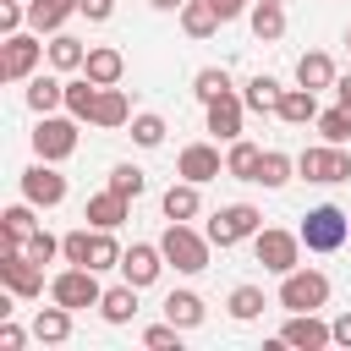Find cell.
I'll use <instances>...</instances> for the list:
<instances>
[{"instance_id":"obj_1","label":"cell","mask_w":351,"mask_h":351,"mask_svg":"<svg viewBox=\"0 0 351 351\" xmlns=\"http://www.w3.org/2000/svg\"><path fill=\"white\" fill-rule=\"evenodd\" d=\"M159 247H165V263H170L176 274H203L214 241H208V230H192L186 219H170L165 236H159Z\"/></svg>"},{"instance_id":"obj_2","label":"cell","mask_w":351,"mask_h":351,"mask_svg":"<svg viewBox=\"0 0 351 351\" xmlns=\"http://www.w3.org/2000/svg\"><path fill=\"white\" fill-rule=\"evenodd\" d=\"M302 247L307 252H335V247H346V236H351V214H340L335 203H318V208H307L302 214Z\"/></svg>"},{"instance_id":"obj_3","label":"cell","mask_w":351,"mask_h":351,"mask_svg":"<svg viewBox=\"0 0 351 351\" xmlns=\"http://www.w3.org/2000/svg\"><path fill=\"white\" fill-rule=\"evenodd\" d=\"M77 115L66 110V115H38V126H33V154L38 159H49V165H60V159H71L77 154Z\"/></svg>"},{"instance_id":"obj_4","label":"cell","mask_w":351,"mask_h":351,"mask_svg":"<svg viewBox=\"0 0 351 351\" xmlns=\"http://www.w3.org/2000/svg\"><path fill=\"white\" fill-rule=\"evenodd\" d=\"M99 296H104V285H99V269H88V263H71V269H60L55 280H49V302H60V307H99Z\"/></svg>"},{"instance_id":"obj_5","label":"cell","mask_w":351,"mask_h":351,"mask_svg":"<svg viewBox=\"0 0 351 351\" xmlns=\"http://www.w3.org/2000/svg\"><path fill=\"white\" fill-rule=\"evenodd\" d=\"M329 302V274H318V269H291V274H280V307H291V313H318Z\"/></svg>"},{"instance_id":"obj_6","label":"cell","mask_w":351,"mask_h":351,"mask_svg":"<svg viewBox=\"0 0 351 351\" xmlns=\"http://www.w3.org/2000/svg\"><path fill=\"white\" fill-rule=\"evenodd\" d=\"M296 170L318 186H335V181H351V154H346V143H318V148L296 154Z\"/></svg>"},{"instance_id":"obj_7","label":"cell","mask_w":351,"mask_h":351,"mask_svg":"<svg viewBox=\"0 0 351 351\" xmlns=\"http://www.w3.org/2000/svg\"><path fill=\"white\" fill-rule=\"evenodd\" d=\"M252 252H258V263H263L269 274H291V269L302 263V236H296V230L263 225V230L252 236Z\"/></svg>"},{"instance_id":"obj_8","label":"cell","mask_w":351,"mask_h":351,"mask_svg":"<svg viewBox=\"0 0 351 351\" xmlns=\"http://www.w3.org/2000/svg\"><path fill=\"white\" fill-rule=\"evenodd\" d=\"M263 230V214L252 208V203H225L214 219H208V241L214 247H236V241H247V236H258Z\"/></svg>"},{"instance_id":"obj_9","label":"cell","mask_w":351,"mask_h":351,"mask_svg":"<svg viewBox=\"0 0 351 351\" xmlns=\"http://www.w3.org/2000/svg\"><path fill=\"white\" fill-rule=\"evenodd\" d=\"M0 285L16 291L22 302H27V296H44V263H33L22 247H5V252H0Z\"/></svg>"},{"instance_id":"obj_10","label":"cell","mask_w":351,"mask_h":351,"mask_svg":"<svg viewBox=\"0 0 351 351\" xmlns=\"http://www.w3.org/2000/svg\"><path fill=\"white\" fill-rule=\"evenodd\" d=\"M38 60H44V44L33 33H5V44H0V77L5 82H27Z\"/></svg>"},{"instance_id":"obj_11","label":"cell","mask_w":351,"mask_h":351,"mask_svg":"<svg viewBox=\"0 0 351 351\" xmlns=\"http://www.w3.org/2000/svg\"><path fill=\"white\" fill-rule=\"evenodd\" d=\"M22 197H27L33 208H55V203L66 197V176H60L49 159H38V165L22 170Z\"/></svg>"},{"instance_id":"obj_12","label":"cell","mask_w":351,"mask_h":351,"mask_svg":"<svg viewBox=\"0 0 351 351\" xmlns=\"http://www.w3.org/2000/svg\"><path fill=\"white\" fill-rule=\"evenodd\" d=\"M159 269H165V247H154V241H132V247L121 252V280H132L137 291L154 285Z\"/></svg>"},{"instance_id":"obj_13","label":"cell","mask_w":351,"mask_h":351,"mask_svg":"<svg viewBox=\"0 0 351 351\" xmlns=\"http://www.w3.org/2000/svg\"><path fill=\"white\" fill-rule=\"evenodd\" d=\"M280 346L324 351V346H335V324H324V318H313V313H291V324L280 329Z\"/></svg>"},{"instance_id":"obj_14","label":"cell","mask_w":351,"mask_h":351,"mask_svg":"<svg viewBox=\"0 0 351 351\" xmlns=\"http://www.w3.org/2000/svg\"><path fill=\"white\" fill-rule=\"evenodd\" d=\"M176 176L203 186V181L225 176V159H219V148H214V143H186V148H181V159H176Z\"/></svg>"},{"instance_id":"obj_15","label":"cell","mask_w":351,"mask_h":351,"mask_svg":"<svg viewBox=\"0 0 351 351\" xmlns=\"http://www.w3.org/2000/svg\"><path fill=\"white\" fill-rule=\"evenodd\" d=\"M241 115H247V99H236V93L208 99V132H214L219 143H236V137H241Z\"/></svg>"},{"instance_id":"obj_16","label":"cell","mask_w":351,"mask_h":351,"mask_svg":"<svg viewBox=\"0 0 351 351\" xmlns=\"http://www.w3.org/2000/svg\"><path fill=\"white\" fill-rule=\"evenodd\" d=\"M71 11H82V0H27V27L33 33H60Z\"/></svg>"},{"instance_id":"obj_17","label":"cell","mask_w":351,"mask_h":351,"mask_svg":"<svg viewBox=\"0 0 351 351\" xmlns=\"http://www.w3.org/2000/svg\"><path fill=\"white\" fill-rule=\"evenodd\" d=\"M274 115H280L285 126H307V121H318V93L296 82V88L280 93V110H274Z\"/></svg>"},{"instance_id":"obj_18","label":"cell","mask_w":351,"mask_h":351,"mask_svg":"<svg viewBox=\"0 0 351 351\" xmlns=\"http://www.w3.org/2000/svg\"><path fill=\"white\" fill-rule=\"evenodd\" d=\"M126 203H132V197H121L115 186H104L99 197H88V214H82V219H88V225H99V230H115V225L126 219Z\"/></svg>"},{"instance_id":"obj_19","label":"cell","mask_w":351,"mask_h":351,"mask_svg":"<svg viewBox=\"0 0 351 351\" xmlns=\"http://www.w3.org/2000/svg\"><path fill=\"white\" fill-rule=\"evenodd\" d=\"M82 71L99 82V88H115L121 82V71H126V60H121V49H110V44H99V49H88V60H82Z\"/></svg>"},{"instance_id":"obj_20","label":"cell","mask_w":351,"mask_h":351,"mask_svg":"<svg viewBox=\"0 0 351 351\" xmlns=\"http://www.w3.org/2000/svg\"><path fill=\"white\" fill-rule=\"evenodd\" d=\"M33 230H38V219H33V203H27V197L11 203V208L0 214V236H5V247H27Z\"/></svg>"},{"instance_id":"obj_21","label":"cell","mask_w":351,"mask_h":351,"mask_svg":"<svg viewBox=\"0 0 351 351\" xmlns=\"http://www.w3.org/2000/svg\"><path fill=\"white\" fill-rule=\"evenodd\" d=\"M99 313H104V324H132V313H137V285H132V280L110 285V291L99 296Z\"/></svg>"},{"instance_id":"obj_22","label":"cell","mask_w":351,"mask_h":351,"mask_svg":"<svg viewBox=\"0 0 351 351\" xmlns=\"http://www.w3.org/2000/svg\"><path fill=\"white\" fill-rule=\"evenodd\" d=\"M296 82L313 88V93H318V88H335V60H329L324 49H307V55L296 60Z\"/></svg>"},{"instance_id":"obj_23","label":"cell","mask_w":351,"mask_h":351,"mask_svg":"<svg viewBox=\"0 0 351 351\" xmlns=\"http://www.w3.org/2000/svg\"><path fill=\"white\" fill-rule=\"evenodd\" d=\"M126 121H132V104H126V93H121V88H99L93 126H99V132H115V126H126Z\"/></svg>"},{"instance_id":"obj_24","label":"cell","mask_w":351,"mask_h":351,"mask_svg":"<svg viewBox=\"0 0 351 351\" xmlns=\"http://www.w3.org/2000/svg\"><path fill=\"white\" fill-rule=\"evenodd\" d=\"M33 335H38L44 346H60V340L71 335V307H60V302H55V307H38V313H33Z\"/></svg>"},{"instance_id":"obj_25","label":"cell","mask_w":351,"mask_h":351,"mask_svg":"<svg viewBox=\"0 0 351 351\" xmlns=\"http://www.w3.org/2000/svg\"><path fill=\"white\" fill-rule=\"evenodd\" d=\"M165 219H197V208H203V197H197V181H176L170 192H165Z\"/></svg>"},{"instance_id":"obj_26","label":"cell","mask_w":351,"mask_h":351,"mask_svg":"<svg viewBox=\"0 0 351 351\" xmlns=\"http://www.w3.org/2000/svg\"><path fill=\"white\" fill-rule=\"evenodd\" d=\"M165 318L181 324V329H197V324H203V296H197V291H170V296H165Z\"/></svg>"},{"instance_id":"obj_27","label":"cell","mask_w":351,"mask_h":351,"mask_svg":"<svg viewBox=\"0 0 351 351\" xmlns=\"http://www.w3.org/2000/svg\"><path fill=\"white\" fill-rule=\"evenodd\" d=\"M82 60H88L82 38H71V33H49V66H55V71H82Z\"/></svg>"},{"instance_id":"obj_28","label":"cell","mask_w":351,"mask_h":351,"mask_svg":"<svg viewBox=\"0 0 351 351\" xmlns=\"http://www.w3.org/2000/svg\"><path fill=\"white\" fill-rule=\"evenodd\" d=\"M60 104H66V82H55V77H33V82H27V110L55 115Z\"/></svg>"},{"instance_id":"obj_29","label":"cell","mask_w":351,"mask_h":351,"mask_svg":"<svg viewBox=\"0 0 351 351\" xmlns=\"http://www.w3.org/2000/svg\"><path fill=\"white\" fill-rule=\"evenodd\" d=\"M66 110L77 115V121H93V110H99V82L82 71L77 82H66Z\"/></svg>"},{"instance_id":"obj_30","label":"cell","mask_w":351,"mask_h":351,"mask_svg":"<svg viewBox=\"0 0 351 351\" xmlns=\"http://www.w3.org/2000/svg\"><path fill=\"white\" fill-rule=\"evenodd\" d=\"M258 159H263V148H258V143H247V137H236V143H230V154H225V176L252 181V176H258Z\"/></svg>"},{"instance_id":"obj_31","label":"cell","mask_w":351,"mask_h":351,"mask_svg":"<svg viewBox=\"0 0 351 351\" xmlns=\"http://www.w3.org/2000/svg\"><path fill=\"white\" fill-rule=\"evenodd\" d=\"M280 93H285V88H280L274 77H263V71H258V77L247 82V93H241V99H247V110H258V115H274V110H280Z\"/></svg>"},{"instance_id":"obj_32","label":"cell","mask_w":351,"mask_h":351,"mask_svg":"<svg viewBox=\"0 0 351 351\" xmlns=\"http://www.w3.org/2000/svg\"><path fill=\"white\" fill-rule=\"evenodd\" d=\"M291 170H296V159L291 154H280V148H263V159H258V186H285L291 181Z\"/></svg>"},{"instance_id":"obj_33","label":"cell","mask_w":351,"mask_h":351,"mask_svg":"<svg viewBox=\"0 0 351 351\" xmlns=\"http://www.w3.org/2000/svg\"><path fill=\"white\" fill-rule=\"evenodd\" d=\"M181 27H186L192 38H208V33L219 27V11H214L208 0H186V5H181Z\"/></svg>"},{"instance_id":"obj_34","label":"cell","mask_w":351,"mask_h":351,"mask_svg":"<svg viewBox=\"0 0 351 351\" xmlns=\"http://www.w3.org/2000/svg\"><path fill=\"white\" fill-rule=\"evenodd\" d=\"M280 33H285V11L258 0V5H252V38H258V44H274Z\"/></svg>"},{"instance_id":"obj_35","label":"cell","mask_w":351,"mask_h":351,"mask_svg":"<svg viewBox=\"0 0 351 351\" xmlns=\"http://www.w3.org/2000/svg\"><path fill=\"white\" fill-rule=\"evenodd\" d=\"M225 307H230V318H236V324H252V318L263 313V291H258V285H236Z\"/></svg>"},{"instance_id":"obj_36","label":"cell","mask_w":351,"mask_h":351,"mask_svg":"<svg viewBox=\"0 0 351 351\" xmlns=\"http://www.w3.org/2000/svg\"><path fill=\"white\" fill-rule=\"evenodd\" d=\"M318 132H324V143H351V104L318 110Z\"/></svg>"},{"instance_id":"obj_37","label":"cell","mask_w":351,"mask_h":351,"mask_svg":"<svg viewBox=\"0 0 351 351\" xmlns=\"http://www.w3.org/2000/svg\"><path fill=\"white\" fill-rule=\"evenodd\" d=\"M132 143H137V148H159V143H165V115H154V110L132 115Z\"/></svg>"},{"instance_id":"obj_38","label":"cell","mask_w":351,"mask_h":351,"mask_svg":"<svg viewBox=\"0 0 351 351\" xmlns=\"http://www.w3.org/2000/svg\"><path fill=\"white\" fill-rule=\"evenodd\" d=\"M88 269H121V247H115V236H110V230H99V225H93V247H88Z\"/></svg>"},{"instance_id":"obj_39","label":"cell","mask_w":351,"mask_h":351,"mask_svg":"<svg viewBox=\"0 0 351 351\" xmlns=\"http://www.w3.org/2000/svg\"><path fill=\"white\" fill-rule=\"evenodd\" d=\"M192 93H197V99L208 104V99H219V93H230V77H225L219 66H203V71L192 77Z\"/></svg>"},{"instance_id":"obj_40","label":"cell","mask_w":351,"mask_h":351,"mask_svg":"<svg viewBox=\"0 0 351 351\" xmlns=\"http://www.w3.org/2000/svg\"><path fill=\"white\" fill-rule=\"evenodd\" d=\"M143 346L148 351H181V324H170V318L165 324H148L143 329Z\"/></svg>"},{"instance_id":"obj_41","label":"cell","mask_w":351,"mask_h":351,"mask_svg":"<svg viewBox=\"0 0 351 351\" xmlns=\"http://www.w3.org/2000/svg\"><path fill=\"white\" fill-rule=\"evenodd\" d=\"M110 186H115L121 197H143V186H148V176H143L137 165H115V170H110Z\"/></svg>"},{"instance_id":"obj_42","label":"cell","mask_w":351,"mask_h":351,"mask_svg":"<svg viewBox=\"0 0 351 351\" xmlns=\"http://www.w3.org/2000/svg\"><path fill=\"white\" fill-rule=\"evenodd\" d=\"M88 247H93V230H66L60 236V258L66 263H88Z\"/></svg>"},{"instance_id":"obj_43","label":"cell","mask_w":351,"mask_h":351,"mask_svg":"<svg viewBox=\"0 0 351 351\" xmlns=\"http://www.w3.org/2000/svg\"><path fill=\"white\" fill-rule=\"evenodd\" d=\"M22 252H27V258H33V263H55V252H60V241H55V236H49V230H33V236H27V247H22Z\"/></svg>"},{"instance_id":"obj_44","label":"cell","mask_w":351,"mask_h":351,"mask_svg":"<svg viewBox=\"0 0 351 351\" xmlns=\"http://www.w3.org/2000/svg\"><path fill=\"white\" fill-rule=\"evenodd\" d=\"M22 22H27V0H5L0 5V33H22Z\"/></svg>"},{"instance_id":"obj_45","label":"cell","mask_w":351,"mask_h":351,"mask_svg":"<svg viewBox=\"0 0 351 351\" xmlns=\"http://www.w3.org/2000/svg\"><path fill=\"white\" fill-rule=\"evenodd\" d=\"M22 346H27V335H22V329L5 318V324H0V351H22Z\"/></svg>"},{"instance_id":"obj_46","label":"cell","mask_w":351,"mask_h":351,"mask_svg":"<svg viewBox=\"0 0 351 351\" xmlns=\"http://www.w3.org/2000/svg\"><path fill=\"white\" fill-rule=\"evenodd\" d=\"M110 11H115V0H82V16H88V22H104Z\"/></svg>"},{"instance_id":"obj_47","label":"cell","mask_w":351,"mask_h":351,"mask_svg":"<svg viewBox=\"0 0 351 351\" xmlns=\"http://www.w3.org/2000/svg\"><path fill=\"white\" fill-rule=\"evenodd\" d=\"M214 11H219V22H230V16H241L247 11V0H208Z\"/></svg>"},{"instance_id":"obj_48","label":"cell","mask_w":351,"mask_h":351,"mask_svg":"<svg viewBox=\"0 0 351 351\" xmlns=\"http://www.w3.org/2000/svg\"><path fill=\"white\" fill-rule=\"evenodd\" d=\"M335 346H351V313L335 318Z\"/></svg>"},{"instance_id":"obj_49","label":"cell","mask_w":351,"mask_h":351,"mask_svg":"<svg viewBox=\"0 0 351 351\" xmlns=\"http://www.w3.org/2000/svg\"><path fill=\"white\" fill-rule=\"evenodd\" d=\"M335 104H351V77H335Z\"/></svg>"},{"instance_id":"obj_50","label":"cell","mask_w":351,"mask_h":351,"mask_svg":"<svg viewBox=\"0 0 351 351\" xmlns=\"http://www.w3.org/2000/svg\"><path fill=\"white\" fill-rule=\"evenodd\" d=\"M154 5H159V11H181L186 0H154Z\"/></svg>"},{"instance_id":"obj_51","label":"cell","mask_w":351,"mask_h":351,"mask_svg":"<svg viewBox=\"0 0 351 351\" xmlns=\"http://www.w3.org/2000/svg\"><path fill=\"white\" fill-rule=\"evenodd\" d=\"M263 5H280V0H263Z\"/></svg>"},{"instance_id":"obj_52","label":"cell","mask_w":351,"mask_h":351,"mask_svg":"<svg viewBox=\"0 0 351 351\" xmlns=\"http://www.w3.org/2000/svg\"><path fill=\"white\" fill-rule=\"evenodd\" d=\"M346 44H351V33H346Z\"/></svg>"}]
</instances>
